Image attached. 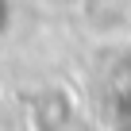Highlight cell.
<instances>
[{
    "label": "cell",
    "instance_id": "obj_1",
    "mask_svg": "<svg viewBox=\"0 0 131 131\" xmlns=\"http://www.w3.org/2000/svg\"><path fill=\"white\" fill-rule=\"evenodd\" d=\"M4 16H8V0H0V27H4Z\"/></svg>",
    "mask_w": 131,
    "mask_h": 131
}]
</instances>
